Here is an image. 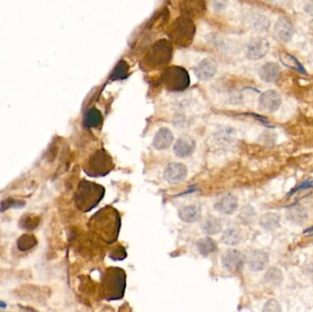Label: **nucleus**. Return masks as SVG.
<instances>
[{
  "label": "nucleus",
  "instance_id": "1",
  "mask_svg": "<svg viewBox=\"0 0 313 312\" xmlns=\"http://www.w3.org/2000/svg\"><path fill=\"white\" fill-rule=\"evenodd\" d=\"M89 227L106 244H113L118 240L121 228L120 214L112 206H105L93 215Z\"/></svg>",
  "mask_w": 313,
  "mask_h": 312
},
{
  "label": "nucleus",
  "instance_id": "2",
  "mask_svg": "<svg viewBox=\"0 0 313 312\" xmlns=\"http://www.w3.org/2000/svg\"><path fill=\"white\" fill-rule=\"evenodd\" d=\"M127 287L126 272L120 267H108L104 270L101 280V292L106 300L122 299Z\"/></svg>",
  "mask_w": 313,
  "mask_h": 312
},
{
  "label": "nucleus",
  "instance_id": "3",
  "mask_svg": "<svg viewBox=\"0 0 313 312\" xmlns=\"http://www.w3.org/2000/svg\"><path fill=\"white\" fill-rule=\"evenodd\" d=\"M104 193L105 190L103 186L91 181H82L75 192V204L82 212H90L103 200Z\"/></svg>",
  "mask_w": 313,
  "mask_h": 312
},
{
  "label": "nucleus",
  "instance_id": "4",
  "mask_svg": "<svg viewBox=\"0 0 313 312\" xmlns=\"http://www.w3.org/2000/svg\"><path fill=\"white\" fill-rule=\"evenodd\" d=\"M115 164L111 155L104 149L96 150L88 158L83 171L90 177H103L112 172Z\"/></svg>",
  "mask_w": 313,
  "mask_h": 312
},
{
  "label": "nucleus",
  "instance_id": "5",
  "mask_svg": "<svg viewBox=\"0 0 313 312\" xmlns=\"http://www.w3.org/2000/svg\"><path fill=\"white\" fill-rule=\"evenodd\" d=\"M165 81L169 90L182 91L189 86L190 77L184 69L174 66L166 73Z\"/></svg>",
  "mask_w": 313,
  "mask_h": 312
},
{
  "label": "nucleus",
  "instance_id": "6",
  "mask_svg": "<svg viewBox=\"0 0 313 312\" xmlns=\"http://www.w3.org/2000/svg\"><path fill=\"white\" fill-rule=\"evenodd\" d=\"M270 44L267 39L257 37L252 39L246 45V57L251 61H259L268 54Z\"/></svg>",
  "mask_w": 313,
  "mask_h": 312
},
{
  "label": "nucleus",
  "instance_id": "7",
  "mask_svg": "<svg viewBox=\"0 0 313 312\" xmlns=\"http://www.w3.org/2000/svg\"><path fill=\"white\" fill-rule=\"evenodd\" d=\"M245 262V256L236 249H228L222 253V266L225 267L228 271H240L244 267Z\"/></svg>",
  "mask_w": 313,
  "mask_h": 312
},
{
  "label": "nucleus",
  "instance_id": "8",
  "mask_svg": "<svg viewBox=\"0 0 313 312\" xmlns=\"http://www.w3.org/2000/svg\"><path fill=\"white\" fill-rule=\"evenodd\" d=\"M281 104V96L277 91H266L259 97V107L268 113L276 112Z\"/></svg>",
  "mask_w": 313,
  "mask_h": 312
},
{
  "label": "nucleus",
  "instance_id": "9",
  "mask_svg": "<svg viewBox=\"0 0 313 312\" xmlns=\"http://www.w3.org/2000/svg\"><path fill=\"white\" fill-rule=\"evenodd\" d=\"M274 34L282 43L291 41L294 34V27L291 19L287 17L278 18L274 27Z\"/></svg>",
  "mask_w": 313,
  "mask_h": 312
},
{
  "label": "nucleus",
  "instance_id": "10",
  "mask_svg": "<svg viewBox=\"0 0 313 312\" xmlns=\"http://www.w3.org/2000/svg\"><path fill=\"white\" fill-rule=\"evenodd\" d=\"M188 175L187 167L180 162L169 163L164 171V178L169 183H179L184 181Z\"/></svg>",
  "mask_w": 313,
  "mask_h": 312
},
{
  "label": "nucleus",
  "instance_id": "11",
  "mask_svg": "<svg viewBox=\"0 0 313 312\" xmlns=\"http://www.w3.org/2000/svg\"><path fill=\"white\" fill-rule=\"evenodd\" d=\"M217 72V63L212 58L203 60L194 69L196 77L201 81H207L215 75Z\"/></svg>",
  "mask_w": 313,
  "mask_h": 312
},
{
  "label": "nucleus",
  "instance_id": "12",
  "mask_svg": "<svg viewBox=\"0 0 313 312\" xmlns=\"http://www.w3.org/2000/svg\"><path fill=\"white\" fill-rule=\"evenodd\" d=\"M259 75L262 81L267 83H275L281 76V69L276 63H267L259 69Z\"/></svg>",
  "mask_w": 313,
  "mask_h": 312
},
{
  "label": "nucleus",
  "instance_id": "13",
  "mask_svg": "<svg viewBox=\"0 0 313 312\" xmlns=\"http://www.w3.org/2000/svg\"><path fill=\"white\" fill-rule=\"evenodd\" d=\"M214 209L222 214L230 215L236 212L238 207V200L232 193L223 195L213 205Z\"/></svg>",
  "mask_w": 313,
  "mask_h": 312
},
{
  "label": "nucleus",
  "instance_id": "14",
  "mask_svg": "<svg viewBox=\"0 0 313 312\" xmlns=\"http://www.w3.org/2000/svg\"><path fill=\"white\" fill-rule=\"evenodd\" d=\"M269 262V256L263 250H254L250 253L247 259L248 267L252 271H262L268 267Z\"/></svg>",
  "mask_w": 313,
  "mask_h": 312
},
{
  "label": "nucleus",
  "instance_id": "15",
  "mask_svg": "<svg viewBox=\"0 0 313 312\" xmlns=\"http://www.w3.org/2000/svg\"><path fill=\"white\" fill-rule=\"evenodd\" d=\"M194 33V29L189 19H180L173 30L174 39L177 42H185L191 39Z\"/></svg>",
  "mask_w": 313,
  "mask_h": 312
},
{
  "label": "nucleus",
  "instance_id": "16",
  "mask_svg": "<svg viewBox=\"0 0 313 312\" xmlns=\"http://www.w3.org/2000/svg\"><path fill=\"white\" fill-rule=\"evenodd\" d=\"M195 142L190 137H180L173 147V151L179 158H186L191 156L195 150Z\"/></svg>",
  "mask_w": 313,
  "mask_h": 312
},
{
  "label": "nucleus",
  "instance_id": "17",
  "mask_svg": "<svg viewBox=\"0 0 313 312\" xmlns=\"http://www.w3.org/2000/svg\"><path fill=\"white\" fill-rule=\"evenodd\" d=\"M172 50L166 41L158 42L150 51V61L155 62V64H165L170 58Z\"/></svg>",
  "mask_w": 313,
  "mask_h": 312
},
{
  "label": "nucleus",
  "instance_id": "18",
  "mask_svg": "<svg viewBox=\"0 0 313 312\" xmlns=\"http://www.w3.org/2000/svg\"><path fill=\"white\" fill-rule=\"evenodd\" d=\"M173 139L174 136L173 132L167 127H162L155 135L153 147L157 150H166L173 144Z\"/></svg>",
  "mask_w": 313,
  "mask_h": 312
},
{
  "label": "nucleus",
  "instance_id": "19",
  "mask_svg": "<svg viewBox=\"0 0 313 312\" xmlns=\"http://www.w3.org/2000/svg\"><path fill=\"white\" fill-rule=\"evenodd\" d=\"M179 218L182 220V222H195L199 220L202 215V210L200 206L196 205V204H189L182 206V208H180L178 212Z\"/></svg>",
  "mask_w": 313,
  "mask_h": 312
},
{
  "label": "nucleus",
  "instance_id": "20",
  "mask_svg": "<svg viewBox=\"0 0 313 312\" xmlns=\"http://www.w3.org/2000/svg\"><path fill=\"white\" fill-rule=\"evenodd\" d=\"M286 217L291 223L301 225L308 220V213L301 205H292L287 210Z\"/></svg>",
  "mask_w": 313,
  "mask_h": 312
},
{
  "label": "nucleus",
  "instance_id": "21",
  "mask_svg": "<svg viewBox=\"0 0 313 312\" xmlns=\"http://www.w3.org/2000/svg\"><path fill=\"white\" fill-rule=\"evenodd\" d=\"M222 222L219 218L215 216H207L202 223V230L206 235H217L222 231Z\"/></svg>",
  "mask_w": 313,
  "mask_h": 312
},
{
  "label": "nucleus",
  "instance_id": "22",
  "mask_svg": "<svg viewBox=\"0 0 313 312\" xmlns=\"http://www.w3.org/2000/svg\"><path fill=\"white\" fill-rule=\"evenodd\" d=\"M259 224L265 230L273 231L276 230L280 224V217L279 215L275 213H267L263 214L260 220Z\"/></svg>",
  "mask_w": 313,
  "mask_h": 312
},
{
  "label": "nucleus",
  "instance_id": "23",
  "mask_svg": "<svg viewBox=\"0 0 313 312\" xmlns=\"http://www.w3.org/2000/svg\"><path fill=\"white\" fill-rule=\"evenodd\" d=\"M196 247L203 257H208L217 250V244L211 237H204L197 241Z\"/></svg>",
  "mask_w": 313,
  "mask_h": 312
},
{
  "label": "nucleus",
  "instance_id": "24",
  "mask_svg": "<svg viewBox=\"0 0 313 312\" xmlns=\"http://www.w3.org/2000/svg\"><path fill=\"white\" fill-rule=\"evenodd\" d=\"M103 122V116L99 110L96 108L89 109L84 115L83 125L87 128H95L99 127Z\"/></svg>",
  "mask_w": 313,
  "mask_h": 312
},
{
  "label": "nucleus",
  "instance_id": "25",
  "mask_svg": "<svg viewBox=\"0 0 313 312\" xmlns=\"http://www.w3.org/2000/svg\"><path fill=\"white\" fill-rule=\"evenodd\" d=\"M280 62H281L283 65L287 66L288 68L291 69L293 71H296L298 73H302V74H306L307 72L305 70L303 65L300 64V62L298 61V59L296 58L295 56L290 54L288 52H283L280 54Z\"/></svg>",
  "mask_w": 313,
  "mask_h": 312
},
{
  "label": "nucleus",
  "instance_id": "26",
  "mask_svg": "<svg viewBox=\"0 0 313 312\" xmlns=\"http://www.w3.org/2000/svg\"><path fill=\"white\" fill-rule=\"evenodd\" d=\"M264 281L266 284L271 287H277L281 285L283 281V273L278 267H269L264 276Z\"/></svg>",
  "mask_w": 313,
  "mask_h": 312
},
{
  "label": "nucleus",
  "instance_id": "27",
  "mask_svg": "<svg viewBox=\"0 0 313 312\" xmlns=\"http://www.w3.org/2000/svg\"><path fill=\"white\" fill-rule=\"evenodd\" d=\"M242 239L241 231L236 227H228L222 233V241L228 245H236L239 244Z\"/></svg>",
  "mask_w": 313,
  "mask_h": 312
},
{
  "label": "nucleus",
  "instance_id": "28",
  "mask_svg": "<svg viewBox=\"0 0 313 312\" xmlns=\"http://www.w3.org/2000/svg\"><path fill=\"white\" fill-rule=\"evenodd\" d=\"M271 24V20L265 15L255 14L251 18V25L257 32H267Z\"/></svg>",
  "mask_w": 313,
  "mask_h": 312
},
{
  "label": "nucleus",
  "instance_id": "29",
  "mask_svg": "<svg viewBox=\"0 0 313 312\" xmlns=\"http://www.w3.org/2000/svg\"><path fill=\"white\" fill-rule=\"evenodd\" d=\"M17 244H18V249L20 251H23V252L29 251V250L33 248L34 246H36V237L33 235L25 234L18 238Z\"/></svg>",
  "mask_w": 313,
  "mask_h": 312
},
{
  "label": "nucleus",
  "instance_id": "30",
  "mask_svg": "<svg viewBox=\"0 0 313 312\" xmlns=\"http://www.w3.org/2000/svg\"><path fill=\"white\" fill-rule=\"evenodd\" d=\"M40 223V217L36 216L34 214H27V215H24L21 219H20V227H22L23 229H26V230H34Z\"/></svg>",
  "mask_w": 313,
  "mask_h": 312
},
{
  "label": "nucleus",
  "instance_id": "31",
  "mask_svg": "<svg viewBox=\"0 0 313 312\" xmlns=\"http://www.w3.org/2000/svg\"><path fill=\"white\" fill-rule=\"evenodd\" d=\"M127 71H128L127 64L124 61H121V62H119L117 64L116 68L113 69V73H112V75H111V79H113V80L123 79V78L127 76Z\"/></svg>",
  "mask_w": 313,
  "mask_h": 312
},
{
  "label": "nucleus",
  "instance_id": "32",
  "mask_svg": "<svg viewBox=\"0 0 313 312\" xmlns=\"http://www.w3.org/2000/svg\"><path fill=\"white\" fill-rule=\"evenodd\" d=\"M255 214L257 213L254 212V209L253 207L245 206V207L241 210L239 218H240L241 221L244 222L245 224H249V223L254 221Z\"/></svg>",
  "mask_w": 313,
  "mask_h": 312
},
{
  "label": "nucleus",
  "instance_id": "33",
  "mask_svg": "<svg viewBox=\"0 0 313 312\" xmlns=\"http://www.w3.org/2000/svg\"><path fill=\"white\" fill-rule=\"evenodd\" d=\"M25 205L24 202L18 201V200L12 199V198H8V199L3 200L0 204V213H4L5 211L9 210V208H19Z\"/></svg>",
  "mask_w": 313,
  "mask_h": 312
},
{
  "label": "nucleus",
  "instance_id": "34",
  "mask_svg": "<svg viewBox=\"0 0 313 312\" xmlns=\"http://www.w3.org/2000/svg\"><path fill=\"white\" fill-rule=\"evenodd\" d=\"M264 312H279L281 311V307L276 299H269L266 302L263 308Z\"/></svg>",
  "mask_w": 313,
  "mask_h": 312
},
{
  "label": "nucleus",
  "instance_id": "35",
  "mask_svg": "<svg viewBox=\"0 0 313 312\" xmlns=\"http://www.w3.org/2000/svg\"><path fill=\"white\" fill-rule=\"evenodd\" d=\"M110 258L113 260H123L127 258V252L122 246H118L113 250V252L110 253Z\"/></svg>",
  "mask_w": 313,
  "mask_h": 312
},
{
  "label": "nucleus",
  "instance_id": "36",
  "mask_svg": "<svg viewBox=\"0 0 313 312\" xmlns=\"http://www.w3.org/2000/svg\"><path fill=\"white\" fill-rule=\"evenodd\" d=\"M210 2L215 12H221L228 5V0H210Z\"/></svg>",
  "mask_w": 313,
  "mask_h": 312
},
{
  "label": "nucleus",
  "instance_id": "37",
  "mask_svg": "<svg viewBox=\"0 0 313 312\" xmlns=\"http://www.w3.org/2000/svg\"><path fill=\"white\" fill-rule=\"evenodd\" d=\"M313 182L311 181H305L304 182H302L300 185L298 186L297 188H295L294 190H291V192H290V194L291 193H294L296 191H298V190H305V189H309L310 187H312Z\"/></svg>",
  "mask_w": 313,
  "mask_h": 312
},
{
  "label": "nucleus",
  "instance_id": "38",
  "mask_svg": "<svg viewBox=\"0 0 313 312\" xmlns=\"http://www.w3.org/2000/svg\"><path fill=\"white\" fill-rule=\"evenodd\" d=\"M304 10L306 13H308L313 17V0H307V3L305 5Z\"/></svg>",
  "mask_w": 313,
  "mask_h": 312
},
{
  "label": "nucleus",
  "instance_id": "39",
  "mask_svg": "<svg viewBox=\"0 0 313 312\" xmlns=\"http://www.w3.org/2000/svg\"><path fill=\"white\" fill-rule=\"evenodd\" d=\"M305 274L313 283V263L312 264H309V265L306 267V268H305Z\"/></svg>",
  "mask_w": 313,
  "mask_h": 312
},
{
  "label": "nucleus",
  "instance_id": "40",
  "mask_svg": "<svg viewBox=\"0 0 313 312\" xmlns=\"http://www.w3.org/2000/svg\"><path fill=\"white\" fill-rule=\"evenodd\" d=\"M303 234L306 235H313V226L309 227L308 229H306V230L303 232Z\"/></svg>",
  "mask_w": 313,
  "mask_h": 312
},
{
  "label": "nucleus",
  "instance_id": "41",
  "mask_svg": "<svg viewBox=\"0 0 313 312\" xmlns=\"http://www.w3.org/2000/svg\"><path fill=\"white\" fill-rule=\"evenodd\" d=\"M6 307H7V304L5 303V302H3V301H1V300H0V308H6Z\"/></svg>",
  "mask_w": 313,
  "mask_h": 312
},
{
  "label": "nucleus",
  "instance_id": "42",
  "mask_svg": "<svg viewBox=\"0 0 313 312\" xmlns=\"http://www.w3.org/2000/svg\"><path fill=\"white\" fill-rule=\"evenodd\" d=\"M274 1H276V2H281V3H284V2H285V0H274Z\"/></svg>",
  "mask_w": 313,
  "mask_h": 312
}]
</instances>
